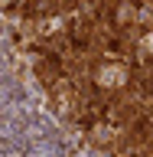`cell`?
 <instances>
[{"instance_id":"obj_1","label":"cell","mask_w":153,"mask_h":157,"mask_svg":"<svg viewBox=\"0 0 153 157\" xmlns=\"http://www.w3.org/2000/svg\"><path fill=\"white\" fill-rule=\"evenodd\" d=\"M98 82H101L104 88H117V85H124V82H127V69L124 66H107V69L98 72Z\"/></svg>"},{"instance_id":"obj_2","label":"cell","mask_w":153,"mask_h":157,"mask_svg":"<svg viewBox=\"0 0 153 157\" xmlns=\"http://www.w3.org/2000/svg\"><path fill=\"white\" fill-rule=\"evenodd\" d=\"M144 49H147V52H153V33H147V36H144Z\"/></svg>"}]
</instances>
